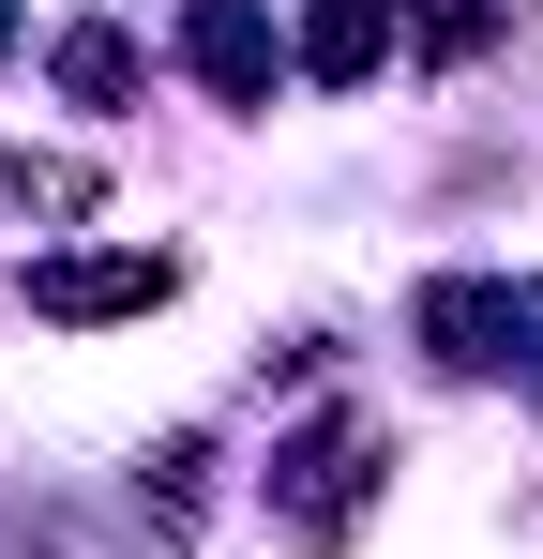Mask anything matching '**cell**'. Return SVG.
Listing matches in <instances>:
<instances>
[{"label":"cell","mask_w":543,"mask_h":559,"mask_svg":"<svg viewBox=\"0 0 543 559\" xmlns=\"http://www.w3.org/2000/svg\"><path fill=\"white\" fill-rule=\"evenodd\" d=\"M362 499H377V439H362L348 408H333V424H302V439L272 454V530H287V545H348Z\"/></svg>","instance_id":"6da1fadb"},{"label":"cell","mask_w":543,"mask_h":559,"mask_svg":"<svg viewBox=\"0 0 543 559\" xmlns=\"http://www.w3.org/2000/svg\"><path fill=\"white\" fill-rule=\"evenodd\" d=\"M408 333H423V348H438L452 378H483V364H514V348L543 333V287H498V273H438L423 302H408Z\"/></svg>","instance_id":"7a4b0ae2"},{"label":"cell","mask_w":543,"mask_h":559,"mask_svg":"<svg viewBox=\"0 0 543 559\" xmlns=\"http://www.w3.org/2000/svg\"><path fill=\"white\" fill-rule=\"evenodd\" d=\"M167 287H181V258H31V318L90 333V318H152Z\"/></svg>","instance_id":"3957f363"},{"label":"cell","mask_w":543,"mask_h":559,"mask_svg":"<svg viewBox=\"0 0 543 559\" xmlns=\"http://www.w3.org/2000/svg\"><path fill=\"white\" fill-rule=\"evenodd\" d=\"M181 61H196L227 106H272V15L257 0H196V15H181Z\"/></svg>","instance_id":"277c9868"},{"label":"cell","mask_w":543,"mask_h":559,"mask_svg":"<svg viewBox=\"0 0 543 559\" xmlns=\"http://www.w3.org/2000/svg\"><path fill=\"white\" fill-rule=\"evenodd\" d=\"M377 61H393V0H317L302 15V76L317 92H362Z\"/></svg>","instance_id":"5b68a950"},{"label":"cell","mask_w":543,"mask_h":559,"mask_svg":"<svg viewBox=\"0 0 543 559\" xmlns=\"http://www.w3.org/2000/svg\"><path fill=\"white\" fill-rule=\"evenodd\" d=\"M61 92L76 106H136V46L121 31H61Z\"/></svg>","instance_id":"8992f818"},{"label":"cell","mask_w":543,"mask_h":559,"mask_svg":"<svg viewBox=\"0 0 543 559\" xmlns=\"http://www.w3.org/2000/svg\"><path fill=\"white\" fill-rule=\"evenodd\" d=\"M468 46H498V0H423V61H468Z\"/></svg>","instance_id":"52a82bcc"}]
</instances>
